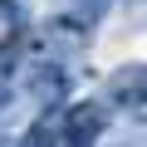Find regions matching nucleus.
Segmentation results:
<instances>
[{"label": "nucleus", "mask_w": 147, "mask_h": 147, "mask_svg": "<svg viewBox=\"0 0 147 147\" xmlns=\"http://www.w3.org/2000/svg\"><path fill=\"white\" fill-rule=\"evenodd\" d=\"M103 103H74L64 113V147H93L103 132Z\"/></svg>", "instance_id": "1"}]
</instances>
